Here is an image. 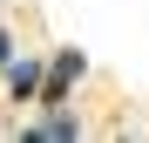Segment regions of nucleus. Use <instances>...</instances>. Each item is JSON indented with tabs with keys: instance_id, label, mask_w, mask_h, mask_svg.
<instances>
[{
	"instance_id": "obj_4",
	"label": "nucleus",
	"mask_w": 149,
	"mask_h": 143,
	"mask_svg": "<svg viewBox=\"0 0 149 143\" xmlns=\"http://www.w3.org/2000/svg\"><path fill=\"white\" fill-rule=\"evenodd\" d=\"M0 61H14V34L7 27H0Z\"/></svg>"
},
{
	"instance_id": "obj_2",
	"label": "nucleus",
	"mask_w": 149,
	"mask_h": 143,
	"mask_svg": "<svg viewBox=\"0 0 149 143\" xmlns=\"http://www.w3.org/2000/svg\"><path fill=\"white\" fill-rule=\"evenodd\" d=\"M27 136H41V143H74V136H81V123H74V116H68L61 102H47V116H41V123H34Z\"/></svg>"
},
{
	"instance_id": "obj_3",
	"label": "nucleus",
	"mask_w": 149,
	"mask_h": 143,
	"mask_svg": "<svg viewBox=\"0 0 149 143\" xmlns=\"http://www.w3.org/2000/svg\"><path fill=\"white\" fill-rule=\"evenodd\" d=\"M7 89H14V102H34V95H41V61L34 55L7 61Z\"/></svg>"
},
{
	"instance_id": "obj_1",
	"label": "nucleus",
	"mask_w": 149,
	"mask_h": 143,
	"mask_svg": "<svg viewBox=\"0 0 149 143\" xmlns=\"http://www.w3.org/2000/svg\"><path fill=\"white\" fill-rule=\"evenodd\" d=\"M81 55H74V48H61V55H54V68H47V82H41V102H68V89L74 82H81Z\"/></svg>"
}]
</instances>
